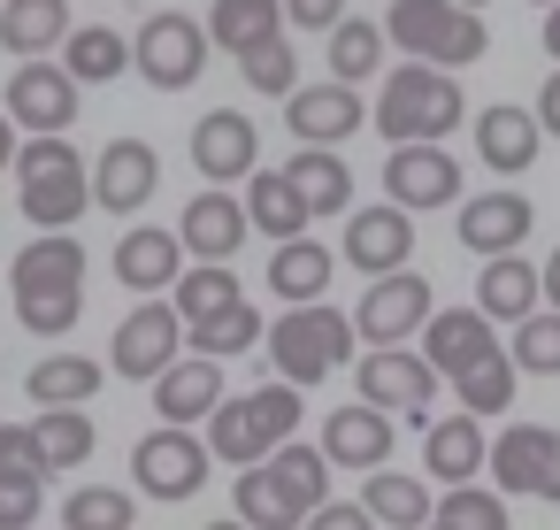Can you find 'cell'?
I'll list each match as a JSON object with an SVG mask.
<instances>
[{
	"label": "cell",
	"mask_w": 560,
	"mask_h": 530,
	"mask_svg": "<svg viewBox=\"0 0 560 530\" xmlns=\"http://www.w3.org/2000/svg\"><path fill=\"white\" fill-rule=\"evenodd\" d=\"M392 47H407L422 70H468L483 47H491V32H483V16L476 9H453V0H392V16L376 24Z\"/></svg>",
	"instance_id": "cell-1"
},
{
	"label": "cell",
	"mask_w": 560,
	"mask_h": 530,
	"mask_svg": "<svg viewBox=\"0 0 560 530\" xmlns=\"http://www.w3.org/2000/svg\"><path fill=\"white\" fill-rule=\"evenodd\" d=\"M453 124H460V85H453V70H422V62L392 70V85H384V101H376V131H384L392 147H445Z\"/></svg>",
	"instance_id": "cell-2"
},
{
	"label": "cell",
	"mask_w": 560,
	"mask_h": 530,
	"mask_svg": "<svg viewBox=\"0 0 560 530\" xmlns=\"http://www.w3.org/2000/svg\"><path fill=\"white\" fill-rule=\"evenodd\" d=\"M9 170H16V193H24V223H39V231H70L93 200L85 193V154L70 139H32Z\"/></svg>",
	"instance_id": "cell-3"
},
{
	"label": "cell",
	"mask_w": 560,
	"mask_h": 530,
	"mask_svg": "<svg viewBox=\"0 0 560 530\" xmlns=\"http://www.w3.org/2000/svg\"><path fill=\"white\" fill-rule=\"evenodd\" d=\"M269 361H277V384H315V377H330V369L353 361V323L330 300L292 308V315L269 323Z\"/></svg>",
	"instance_id": "cell-4"
},
{
	"label": "cell",
	"mask_w": 560,
	"mask_h": 530,
	"mask_svg": "<svg viewBox=\"0 0 560 530\" xmlns=\"http://www.w3.org/2000/svg\"><path fill=\"white\" fill-rule=\"evenodd\" d=\"M200 62H208V32H200L185 9L147 16V32L131 39V70H139L154 93H185V85L200 78Z\"/></svg>",
	"instance_id": "cell-5"
},
{
	"label": "cell",
	"mask_w": 560,
	"mask_h": 530,
	"mask_svg": "<svg viewBox=\"0 0 560 530\" xmlns=\"http://www.w3.org/2000/svg\"><path fill=\"white\" fill-rule=\"evenodd\" d=\"M430 277H415V269H392V277H376L369 292H361V308L346 315L353 323V338L361 346H407L422 323H430Z\"/></svg>",
	"instance_id": "cell-6"
},
{
	"label": "cell",
	"mask_w": 560,
	"mask_h": 530,
	"mask_svg": "<svg viewBox=\"0 0 560 530\" xmlns=\"http://www.w3.org/2000/svg\"><path fill=\"white\" fill-rule=\"evenodd\" d=\"M353 384H361V407H376V415H430V400H438V377L415 346H369Z\"/></svg>",
	"instance_id": "cell-7"
},
{
	"label": "cell",
	"mask_w": 560,
	"mask_h": 530,
	"mask_svg": "<svg viewBox=\"0 0 560 530\" xmlns=\"http://www.w3.org/2000/svg\"><path fill=\"white\" fill-rule=\"evenodd\" d=\"M0 101H9L0 116L24 124L32 139H62V131L78 124V108H85L62 62H16V78H9V93H0Z\"/></svg>",
	"instance_id": "cell-8"
},
{
	"label": "cell",
	"mask_w": 560,
	"mask_h": 530,
	"mask_svg": "<svg viewBox=\"0 0 560 530\" xmlns=\"http://www.w3.org/2000/svg\"><path fill=\"white\" fill-rule=\"evenodd\" d=\"M131 484L147 492V499H192L200 484H208V446L192 438V430H147L139 446H131Z\"/></svg>",
	"instance_id": "cell-9"
},
{
	"label": "cell",
	"mask_w": 560,
	"mask_h": 530,
	"mask_svg": "<svg viewBox=\"0 0 560 530\" xmlns=\"http://www.w3.org/2000/svg\"><path fill=\"white\" fill-rule=\"evenodd\" d=\"M177 346H185V323H177V308L170 300H139L124 323H116V346H108V369L116 377H162L170 361H177Z\"/></svg>",
	"instance_id": "cell-10"
},
{
	"label": "cell",
	"mask_w": 560,
	"mask_h": 530,
	"mask_svg": "<svg viewBox=\"0 0 560 530\" xmlns=\"http://www.w3.org/2000/svg\"><path fill=\"white\" fill-rule=\"evenodd\" d=\"M154 185H162V162H154L147 139H108L101 162L85 170V193H93V208H108V216H139V208L154 200Z\"/></svg>",
	"instance_id": "cell-11"
},
{
	"label": "cell",
	"mask_w": 560,
	"mask_h": 530,
	"mask_svg": "<svg viewBox=\"0 0 560 530\" xmlns=\"http://www.w3.org/2000/svg\"><path fill=\"white\" fill-rule=\"evenodd\" d=\"M284 124H292L300 147H338V139H353V131L369 124V108H361L353 85L323 78V85H292V93H284Z\"/></svg>",
	"instance_id": "cell-12"
},
{
	"label": "cell",
	"mask_w": 560,
	"mask_h": 530,
	"mask_svg": "<svg viewBox=\"0 0 560 530\" xmlns=\"http://www.w3.org/2000/svg\"><path fill=\"white\" fill-rule=\"evenodd\" d=\"M384 200L392 208H453L460 200V162L445 154V147H392V162H384Z\"/></svg>",
	"instance_id": "cell-13"
},
{
	"label": "cell",
	"mask_w": 560,
	"mask_h": 530,
	"mask_svg": "<svg viewBox=\"0 0 560 530\" xmlns=\"http://www.w3.org/2000/svg\"><path fill=\"white\" fill-rule=\"evenodd\" d=\"M499 354V338H491V323L476 315V308H430V323H422V361H430V377H468V369H483Z\"/></svg>",
	"instance_id": "cell-14"
},
{
	"label": "cell",
	"mask_w": 560,
	"mask_h": 530,
	"mask_svg": "<svg viewBox=\"0 0 560 530\" xmlns=\"http://www.w3.org/2000/svg\"><path fill=\"white\" fill-rule=\"evenodd\" d=\"M254 162H261L254 116H238V108H208V116L192 124V170H200L208 185H223V177H246Z\"/></svg>",
	"instance_id": "cell-15"
},
{
	"label": "cell",
	"mask_w": 560,
	"mask_h": 530,
	"mask_svg": "<svg viewBox=\"0 0 560 530\" xmlns=\"http://www.w3.org/2000/svg\"><path fill=\"white\" fill-rule=\"evenodd\" d=\"M407 254H415V223H407V208H361V216H346V262L361 269V277H392V269H407Z\"/></svg>",
	"instance_id": "cell-16"
},
{
	"label": "cell",
	"mask_w": 560,
	"mask_h": 530,
	"mask_svg": "<svg viewBox=\"0 0 560 530\" xmlns=\"http://www.w3.org/2000/svg\"><path fill=\"white\" fill-rule=\"evenodd\" d=\"M529 223H537V208L522 200V193H483V200H460V223H453V239L468 246V254H514L522 239H529Z\"/></svg>",
	"instance_id": "cell-17"
},
{
	"label": "cell",
	"mask_w": 560,
	"mask_h": 530,
	"mask_svg": "<svg viewBox=\"0 0 560 530\" xmlns=\"http://www.w3.org/2000/svg\"><path fill=\"white\" fill-rule=\"evenodd\" d=\"M215 400H223V361H208V354H192V361H170V369L154 377V415H162L170 430H192V423H208V415H215Z\"/></svg>",
	"instance_id": "cell-18"
},
{
	"label": "cell",
	"mask_w": 560,
	"mask_h": 530,
	"mask_svg": "<svg viewBox=\"0 0 560 530\" xmlns=\"http://www.w3.org/2000/svg\"><path fill=\"white\" fill-rule=\"evenodd\" d=\"M330 469H384L392 461V415H376V407H330V423H323V446H315Z\"/></svg>",
	"instance_id": "cell-19"
},
{
	"label": "cell",
	"mask_w": 560,
	"mask_h": 530,
	"mask_svg": "<svg viewBox=\"0 0 560 530\" xmlns=\"http://www.w3.org/2000/svg\"><path fill=\"white\" fill-rule=\"evenodd\" d=\"M545 453H552V430L545 423H506L491 446H483V469H491V492L499 499H537V476H545Z\"/></svg>",
	"instance_id": "cell-20"
},
{
	"label": "cell",
	"mask_w": 560,
	"mask_h": 530,
	"mask_svg": "<svg viewBox=\"0 0 560 530\" xmlns=\"http://www.w3.org/2000/svg\"><path fill=\"white\" fill-rule=\"evenodd\" d=\"M177 269H185L177 231H162V223H131V231L116 239V285H131V292H170Z\"/></svg>",
	"instance_id": "cell-21"
},
{
	"label": "cell",
	"mask_w": 560,
	"mask_h": 530,
	"mask_svg": "<svg viewBox=\"0 0 560 530\" xmlns=\"http://www.w3.org/2000/svg\"><path fill=\"white\" fill-rule=\"evenodd\" d=\"M537 147H545V131H537V116H529V108L499 101V108H483V116H476V154H483V170L522 177V170L537 162Z\"/></svg>",
	"instance_id": "cell-22"
},
{
	"label": "cell",
	"mask_w": 560,
	"mask_h": 530,
	"mask_svg": "<svg viewBox=\"0 0 560 530\" xmlns=\"http://www.w3.org/2000/svg\"><path fill=\"white\" fill-rule=\"evenodd\" d=\"M70 39V0H0V47L16 62H47Z\"/></svg>",
	"instance_id": "cell-23"
},
{
	"label": "cell",
	"mask_w": 560,
	"mask_h": 530,
	"mask_svg": "<svg viewBox=\"0 0 560 530\" xmlns=\"http://www.w3.org/2000/svg\"><path fill=\"white\" fill-rule=\"evenodd\" d=\"M177 246L200 254V262H231L246 246V208L231 193H200L185 216H177Z\"/></svg>",
	"instance_id": "cell-24"
},
{
	"label": "cell",
	"mask_w": 560,
	"mask_h": 530,
	"mask_svg": "<svg viewBox=\"0 0 560 530\" xmlns=\"http://www.w3.org/2000/svg\"><path fill=\"white\" fill-rule=\"evenodd\" d=\"M537 269L522 262V254H491L483 262V277H476V315L483 323H522V315H537Z\"/></svg>",
	"instance_id": "cell-25"
},
{
	"label": "cell",
	"mask_w": 560,
	"mask_h": 530,
	"mask_svg": "<svg viewBox=\"0 0 560 530\" xmlns=\"http://www.w3.org/2000/svg\"><path fill=\"white\" fill-rule=\"evenodd\" d=\"M284 177H292L307 223H315V216H346V200H353V170H346L330 147H300V154L284 162Z\"/></svg>",
	"instance_id": "cell-26"
},
{
	"label": "cell",
	"mask_w": 560,
	"mask_h": 530,
	"mask_svg": "<svg viewBox=\"0 0 560 530\" xmlns=\"http://www.w3.org/2000/svg\"><path fill=\"white\" fill-rule=\"evenodd\" d=\"M483 423L476 415H453V423H430V438H422V469L453 492V484H476V469H483Z\"/></svg>",
	"instance_id": "cell-27"
},
{
	"label": "cell",
	"mask_w": 560,
	"mask_h": 530,
	"mask_svg": "<svg viewBox=\"0 0 560 530\" xmlns=\"http://www.w3.org/2000/svg\"><path fill=\"white\" fill-rule=\"evenodd\" d=\"M238 208H246V231H269L277 246L307 231V208H300V193H292L284 170H246V200Z\"/></svg>",
	"instance_id": "cell-28"
},
{
	"label": "cell",
	"mask_w": 560,
	"mask_h": 530,
	"mask_svg": "<svg viewBox=\"0 0 560 530\" xmlns=\"http://www.w3.org/2000/svg\"><path fill=\"white\" fill-rule=\"evenodd\" d=\"M361 515L384 522V530H422V522H430V484L407 476V469H369V484H361Z\"/></svg>",
	"instance_id": "cell-29"
},
{
	"label": "cell",
	"mask_w": 560,
	"mask_h": 530,
	"mask_svg": "<svg viewBox=\"0 0 560 530\" xmlns=\"http://www.w3.org/2000/svg\"><path fill=\"white\" fill-rule=\"evenodd\" d=\"M62 70H70L78 93H85V85H116V78L131 70V39L108 32V24H85V32L62 39Z\"/></svg>",
	"instance_id": "cell-30"
},
{
	"label": "cell",
	"mask_w": 560,
	"mask_h": 530,
	"mask_svg": "<svg viewBox=\"0 0 560 530\" xmlns=\"http://www.w3.org/2000/svg\"><path fill=\"white\" fill-rule=\"evenodd\" d=\"M269 292H277L284 308H315V300L330 292V246H315V239H284L277 262H269Z\"/></svg>",
	"instance_id": "cell-31"
},
{
	"label": "cell",
	"mask_w": 560,
	"mask_h": 530,
	"mask_svg": "<svg viewBox=\"0 0 560 530\" xmlns=\"http://www.w3.org/2000/svg\"><path fill=\"white\" fill-rule=\"evenodd\" d=\"M246 292H238V277H231V262H200V269H177V285H170V308H177V323L192 331V323H208V315H223V308H238Z\"/></svg>",
	"instance_id": "cell-32"
},
{
	"label": "cell",
	"mask_w": 560,
	"mask_h": 530,
	"mask_svg": "<svg viewBox=\"0 0 560 530\" xmlns=\"http://www.w3.org/2000/svg\"><path fill=\"white\" fill-rule=\"evenodd\" d=\"M32 446H39V469H85L93 461V415L85 407H39L32 423Z\"/></svg>",
	"instance_id": "cell-33"
},
{
	"label": "cell",
	"mask_w": 560,
	"mask_h": 530,
	"mask_svg": "<svg viewBox=\"0 0 560 530\" xmlns=\"http://www.w3.org/2000/svg\"><path fill=\"white\" fill-rule=\"evenodd\" d=\"M93 392H101V361L93 354H47L32 369V400L39 407H85Z\"/></svg>",
	"instance_id": "cell-34"
},
{
	"label": "cell",
	"mask_w": 560,
	"mask_h": 530,
	"mask_svg": "<svg viewBox=\"0 0 560 530\" xmlns=\"http://www.w3.org/2000/svg\"><path fill=\"white\" fill-rule=\"evenodd\" d=\"M384 70V32L369 24V16H338L330 24V78L338 85H361V78H376Z\"/></svg>",
	"instance_id": "cell-35"
},
{
	"label": "cell",
	"mask_w": 560,
	"mask_h": 530,
	"mask_svg": "<svg viewBox=\"0 0 560 530\" xmlns=\"http://www.w3.org/2000/svg\"><path fill=\"white\" fill-rule=\"evenodd\" d=\"M238 522L246 530H300V499L254 461V469H238Z\"/></svg>",
	"instance_id": "cell-36"
},
{
	"label": "cell",
	"mask_w": 560,
	"mask_h": 530,
	"mask_svg": "<svg viewBox=\"0 0 560 530\" xmlns=\"http://www.w3.org/2000/svg\"><path fill=\"white\" fill-rule=\"evenodd\" d=\"M208 47H246V39H261V32H284V9H277V0H215V9H208Z\"/></svg>",
	"instance_id": "cell-37"
},
{
	"label": "cell",
	"mask_w": 560,
	"mask_h": 530,
	"mask_svg": "<svg viewBox=\"0 0 560 530\" xmlns=\"http://www.w3.org/2000/svg\"><path fill=\"white\" fill-rule=\"evenodd\" d=\"M238 70H246V85H254V93H269V101H284V93L300 85V55H292V39H284V32L246 39V47H238Z\"/></svg>",
	"instance_id": "cell-38"
},
{
	"label": "cell",
	"mask_w": 560,
	"mask_h": 530,
	"mask_svg": "<svg viewBox=\"0 0 560 530\" xmlns=\"http://www.w3.org/2000/svg\"><path fill=\"white\" fill-rule=\"evenodd\" d=\"M514 377H560V308H537L514 323V346H499Z\"/></svg>",
	"instance_id": "cell-39"
},
{
	"label": "cell",
	"mask_w": 560,
	"mask_h": 530,
	"mask_svg": "<svg viewBox=\"0 0 560 530\" xmlns=\"http://www.w3.org/2000/svg\"><path fill=\"white\" fill-rule=\"evenodd\" d=\"M208 361H231V354H254L261 346V308L254 300H238V308H223V315H208V323H192L185 331Z\"/></svg>",
	"instance_id": "cell-40"
},
{
	"label": "cell",
	"mask_w": 560,
	"mask_h": 530,
	"mask_svg": "<svg viewBox=\"0 0 560 530\" xmlns=\"http://www.w3.org/2000/svg\"><path fill=\"white\" fill-rule=\"evenodd\" d=\"M215 461H231V469H254L269 446H261V430H254V415H246V400H215V415H208V438H200Z\"/></svg>",
	"instance_id": "cell-41"
},
{
	"label": "cell",
	"mask_w": 560,
	"mask_h": 530,
	"mask_svg": "<svg viewBox=\"0 0 560 530\" xmlns=\"http://www.w3.org/2000/svg\"><path fill=\"white\" fill-rule=\"evenodd\" d=\"M261 469H269L292 499H300V515L330 499V461H323L315 446H277V453H261Z\"/></svg>",
	"instance_id": "cell-42"
},
{
	"label": "cell",
	"mask_w": 560,
	"mask_h": 530,
	"mask_svg": "<svg viewBox=\"0 0 560 530\" xmlns=\"http://www.w3.org/2000/svg\"><path fill=\"white\" fill-rule=\"evenodd\" d=\"M430 522L438 530H506V499L483 484H453L445 499H430Z\"/></svg>",
	"instance_id": "cell-43"
},
{
	"label": "cell",
	"mask_w": 560,
	"mask_h": 530,
	"mask_svg": "<svg viewBox=\"0 0 560 530\" xmlns=\"http://www.w3.org/2000/svg\"><path fill=\"white\" fill-rule=\"evenodd\" d=\"M62 530H131V492L116 484H78L62 499Z\"/></svg>",
	"instance_id": "cell-44"
},
{
	"label": "cell",
	"mask_w": 560,
	"mask_h": 530,
	"mask_svg": "<svg viewBox=\"0 0 560 530\" xmlns=\"http://www.w3.org/2000/svg\"><path fill=\"white\" fill-rule=\"evenodd\" d=\"M453 400H460V415H499V407H514V361L506 354H491L483 369H468L460 384H453Z\"/></svg>",
	"instance_id": "cell-45"
},
{
	"label": "cell",
	"mask_w": 560,
	"mask_h": 530,
	"mask_svg": "<svg viewBox=\"0 0 560 530\" xmlns=\"http://www.w3.org/2000/svg\"><path fill=\"white\" fill-rule=\"evenodd\" d=\"M246 415H254V430H261L269 453L292 446V430H300V384H254L246 392Z\"/></svg>",
	"instance_id": "cell-46"
},
{
	"label": "cell",
	"mask_w": 560,
	"mask_h": 530,
	"mask_svg": "<svg viewBox=\"0 0 560 530\" xmlns=\"http://www.w3.org/2000/svg\"><path fill=\"white\" fill-rule=\"evenodd\" d=\"M47 499V476H0V530H32Z\"/></svg>",
	"instance_id": "cell-47"
},
{
	"label": "cell",
	"mask_w": 560,
	"mask_h": 530,
	"mask_svg": "<svg viewBox=\"0 0 560 530\" xmlns=\"http://www.w3.org/2000/svg\"><path fill=\"white\" fill-rule=\"evenodd\" d=\"M0 476H47L39 446H32V423H0Z\"/></svg>",
	"instance_id": "cell-48"
},
{
	"label": "cell",
	"mask_w": 560,
	"mask_h": 530,
	"mask_svg": "<svg viewBox=\"0 0 560 530\" xmlns=\"http://www.w3.org/2000/svg\"><path fill=\"white\" fill-rule=\"evenodd\" d=\"M300 522H307V530H376V522H369L361 507H346V499H323V507H307Z\"/></svg>",
	"instance_id": "cell-49"
},
{
	"label": "cell",
	"mask_w": 560,
	"mask_h": 530,
	"mask_svg": "<svg viewBox=\"0 0 560 530\" xmlns=\"http://www.w3.org/2000/svg\"><path fill=\"white\" fill-rule=\"evenodd\" d=\"M284 16H292L300 32H330V24L346 16V0H284Z\"/></svg>",
	"instance_id": "cell-50"
},
{
	"label": "cell",
	"mask_w": 560,
	"mask_h": 530,
	"mask_svg": "<svg viewBox=\"0 0 560 530\" xmlns=\"http://www.w3.org/2000/svg\"><path fill=\"white\" fill-rule=\"evenodd\" d=\"M529 116H537V131H545V139H560V70L545 78V93H537V108H529Z\"/></svg>",
	"instance_id": "cell-51"
},
{
	"label": "cell",
	"mask_w": 560,
	"mask_h": 530,
	"mask_svg": "<svg viewBox=\"0 0 560 530\" xmlns=\"http://www.w3.org/2000/svg\"><path fill=\"white\" fill-rule=\"evenodd\" d=\"M537 499L560 507V430H552V453H545V476H537Z\"/></svg>",
	"instance_id": "cell-52"
},
{
	"label": "cell",
	"mask_w": 560,
	"mask_h": 530,
	"mask_svg": "<svg viewBox=\"0 0 560 530\" xmlns=\"http://www.w3.org/2000/svg\"><path fill=\"white\" fill-rule=\"evenodd\" d=\"M537 292H545V300H552V308H560V246H552V262H545V269H537Z\"/></svg>",
	"instance_id": "cell-53"
},
{
	"label": "cell",
	"mask_w": 560,
	"mask_h": 530,
	"mask_svg": "<svg viewBox=\"0 0 560 530\" xmlns=\"http://www.w3.org/2000/svg\"><path fill=\"white\" fill-rule=\"evenodd\" d=\"M545 55L560 62V0H552V9H545Z\"/></svg>",
	"instance_id": "cell-54"
},
{
	"label": "cell",
	"mask_w": 560,
	"mask_h": 530,
	"mask_svg": "<svg viewBox=\"0 0 560 530\" xmlns=\"http://www.w3.org/2000/svg\"><path fill=\"white\" fill-rule=\"evenodd\" d=\"M9 162H16V124L0 116V170H9Z\"/></svg>",
	"instance_id": "cell-55"
},
{
	"label": "cell",
	"mask_w": 560,
	"mask_h": 530,
	"mask_svg": "<svg viewBox=\"0 0 560 530\" xmlns=\"http://www.w3.org/2000/svg\"><path fill=\"white\" fill-rule=\"evenodd\" d=\"M208 530H246V522H238V515H231V522H208Z\"/></svg>",
	"instance_id": "cell-56"
},
{
	"label": "cell",
	"mask_w": 560,
	"mask_h": 530,
	"mask_svg": "<svg viewBox=\"0 0 560 530\" xmlns=\"http://www.w3.org/2000/svg\"><path fill=\"white\" fill-rule=\"evenodd\" d=\"M453 9H483V0H453Z\"/></svg>",
	"instance_id": "cell-57"
},
{
	"label": "cell",
	"mask_w": 560,
	"mask_h": 530,
	"mask_svg": "<svg viewBox=\"0 0 560 530\" xmlns=\"http://www.w3.org/2000/svg\"><path fill=\"white\" fill-rule=\"evenodd\" d=\"M537 9H552V0H537Z\"/></svg>",
	"instance_id": "cell-58"
},
{
	"label": "cell",
	"mask_w": 560,
	"mask_h": 530,
	"mask_svg": "<svg viewBox=\"0 0 560 530\" xmlns=\"http://www.w3.org/2000/svg\"><path fill=\"white\" fill-rule=\"evenodd\" d=\"M422 530H438V522H422Z\"/></svg>",
	"instance_id": "cell-59"
}]
</instances>
